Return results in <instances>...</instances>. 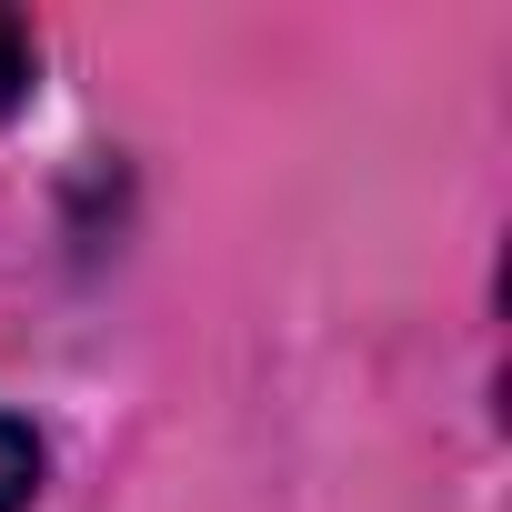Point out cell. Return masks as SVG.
Listing matches in <instances>:
<instances>
[{
  "label": "cell",
  "mask_w": 512,
  "mask_h": 512,
  "mask_svg": "<svg viewBox=\"0 0 512 512\" xmlns=\"http://www.w3.org/2000/svg\"><path fill=\"white\" fill-rule=\"evenodd\" d=\"M31 492H41V432L0 412V512H31Z\"/></svg>",
  "instance_id": "cell-1"
},
{
  "label": "cell",
  "mask_w": 512,
  "mask_h": 512,
  "mask_svg": "<svg viewBox=\"0 0 512 512\" xmlns=\"http://www.w3.org/2000/svg\"><path fill=\"white\" fill-rule=\"evenodd\" d=\"M31 71H41V51H31V31L0 11V111H21L31 101Z\"/></svg>",
  "instance_id": "cell-2"
}]
</instances>
